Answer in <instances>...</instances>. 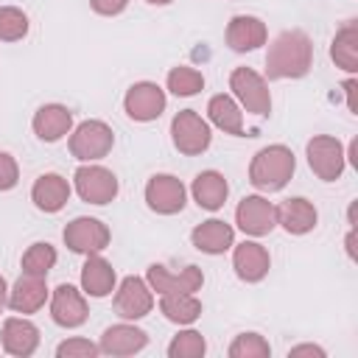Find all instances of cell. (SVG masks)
Masks as SVG:
<instances>
[{
	"instance_id": "cell-11",
	"label": "cell",
	"mask_w": 358,
	"mask_h": 358,
	"mask_svg": "<svg viewBox=\"0 0 358 358\" xmlns=\"http://www.w3.org/2000/svg\"><path fill=\"white\" fill-rule=\"evenodd\" d=\"M165 90L154 81H137L123 95V112L137 123H151L165 112Z\"/></svg>"
},
{
	"instance_id": "cell-15",
	"label": "cell",
	"mask_w": 358,
	"mask_h": 358,
	"mask_svg": "<svg viewBox=\"0 0 358 358\" xmlns=\"http://www.w3.org/2000/svg\"><path fill=\"white\" fill-rule=\"evenodd\" d=\"M48 296H50V291H48L45 277H36V274H25L22 271L17 277V282L8 288V308L14 313L28 316V313H36L48 302Z\"/></svg>"
},
{
	"instance_id": "cell-17",
	"label": "cell",
	"mask_w": 358,
	"mask_h": 358,
	"mask_svg": "<svg viewBox=\"0 0 358 358\" xmlns=\"http://www.w3.org/2000/svg\"><path fill=\"white\" fill-rule=\"evenodd\" d=\"M232 268L243 282H260L271 268V257L263 243L243 241V243L232 246Z\"/></svg>"
},
{
	"instance_id": "cell-24",
	"label": "cell",
	"mask_w": 358,
	"mask_h": 358,
	"mask_svg": "<svg viewBox=\"0 0 358 358\" xmlns=\"http://www.w3.org/2000/svg\"><path fill=\"white\" fill-rule=\"evenodd\" d=\"M277 210V224L288 232V235H308L316 221H319V213L313 207V201L302 199V196H294V199H285Z\"/></svg>"
},
{
	"instance_id": "cell-20",
	"label": "cell",
	"mask_w": 358,
	"mask_h": 358,
	"mask_svg": "<svg viewBox=\"0 0 358 358\" xmlns=\"http://www.w3.org/2000/svg\"><path fill=\"white\" fill-rule=\"evenodd\" d=\"M266 36H268L266 22L260 17H252V14H238L227 25V45L235 53L257 50L260 45H266Z\"/></svg>"
},
{
	"instance_id": "cell-25",
	"label": "cell",
	"mask_w": 358,
	"mask_h": 358,
	"mask_svg": "<svg viewBox=\"0 0 358 358\" xmlns=\"http://www.w3.org/2000/svg\"><path fill=\"white\" fill-rule=\"evenodd\" d=\"M190 196H193V201L201 210L215 213V210H221L227 204L229 185H227L224 173H218V171H201V173H196L193 185H190Z\"/></svg>"
},
{
	"instance_id": "cell-27",
	"label": "cell",
	"mask_w": 358,
	"mask_h": 358,
	"mask_svg": "<svg viewBox=\"0 0 358 358\" xmlns=\"http://www.w3.org/2000/svg\"><path fill=\"white\" fill-rule=\"evenodd\" d=\"M330 59L336 62V67H341L347 73L358 70V25H355V20L344 22L336 31L333 45H330Z\"/></svg>"
},
{
	"instance_id": "cell-19",
	"label": "cell",
	"mask_w": 358,
	"mask_h": 358,
	"mask_svg": "<svg viewBox=\"0 0 358 358\" xmlns=\"http://www.w3.org/2000/svg\"><path fill=\"white\" fill-rule=\"evenodd\" d=\"M31 129L42 143H56L73 131V112L64 103H45L34 112Z\"/></svg>"
},
{
	"instance_id": "cell-23",
	"label": "cell",
	"mask_w": 358,
	"mask_h": 358,
	"mask_svg": "<svg viewBox=\"0 0 358 358\" xmlns=\"http://www.w3.org/2000/svg\"><path fill=\"white\" fill-rule=\"evenodd\" d=\"M115 285H117V274H115L112 263L106 257H101V252L87 255V260L81 266V291L87 296L101 299V296H109L115 291Z\"/></svg>"
},
{
	"instance_id": "cell-13",
	"label": "cell",
	"mask_w": 358,
	"mask_h": 358,
	"mask_svg": "<svg viewBox=\"0 0 358 358\" xmlns=\"http://www.w3.org/2000/svg\"><path fill=\"white\" fill-rule=\"evenodd\" d=\"M145 282L159 296L162 294H196L204 285V274L199 266H185L182 271H171L162 263H151L145 271Z\"/></svg>"
},
{
	"instance_id": "cell-12",
	"label": "cell",
	"mask_w": 358,
	"mask_h": 358,
	"mask_svg": "<svg viewBox=\"0 0 358 358\" xmlns=\"http://www.w3.org/2000/svg\"><path fill=\"white\" fill-rule=\"evenodd\" d=\"M90 316V305H87V294L78 291L76 285L70 282H62L53 288L50 294V319L64 327V330H73V327H81Z\"/></svg>"
},
{
	"instance_id": "cell-33",
	"label": "cell",
	"mask_w": 358,
	"mask_h": 358,
	"mask_svg": "<svg viewBox=\"0 0 358 358\" xmlns=\"http://www.w3.org/2000/svg\"><path fill=\"white\" fill-rule=\"evenodd\" d=\"M229 358H268L271 347L260 333H241L235 336V341L229 344Z\"/></svg>"
},
{
	"instance_id": "cell-9",
	"label": "cell",
	"mask_w": 358,
	"mask_h": 358,
	"mask_svg": "<svg viewBox=\"0 0 358 358\" xmlns=\"http://www.w3.org/2000/svg\"><path fill=\"white\" fill-rule=\"evenodd\" d=\"M187 187L173 173H154L145 182V204L157 215H176L185 210Z\"/></svg>"
},
{
	"instance_id": "cell-21",
	"label": "cell",
	"mask_w": 358,
	"mask_h": 358,
	"mask_svg": "<svg viewBox=\"0 0 358 358\" xmlns=\"http://www.w3.org/2000/svg\"><path fill=\"white\" fill-rule=\"evenodd\" d=\"M70 193H73V187L62 173H42L31 187V201L36 210L53 215L70 201Z\"/></svg>"
},
{
	"instance_id": "cell-8",
	"label": "cell",
	"mask_w": 358,
	"mask_h": 358,
	"mask_svg": "<svg viewBox=\"0 0 358 358\" xmlns=\"http://www.w3.org/2000/svg\"><path fill=\"white\" fill-rule=\"evenodd\" d=\"M62 241L70 252L76 255H95V252H103L112 241V232L109 227L101 221V218H90V215H78L73 218L64 232H62Z\"/></svg>"
},
{
	"instance_id": "cell-7",
	"label": "cell",
	"mask_w": 358,
	"mask_h": 358,
	"mask_svg": "<svg viewBox=\"0 0 358 358\" xmlns=\"http://www.w3.org/2000/svg\"><path fill=\"white\" fill-rule=\"evenodd\" d=\"M305 154H308V165L310 171L322 179V182H336L344 168H347V154H344V145L330 137V134H316L308 140L305 145Z\"/></svg>"
},
{
	"instance_id": "cell-39",
	"label": "cell",
	"mask_w": 358,
	"mask_h": 358,
	"mask_svg": "<svg viewBox=\"0 0 358 358\" xmlns=\"http://www.w3.org/2000/svg\"><path fill=\"white\" fill-rule=\"evenodd\" d=\"M6 305H8V282L0 277V313H3Z\"/></svg>"
},
{
	"instance_id": "cell-3",
	"label": "cell",
	"mask_w": 358,
	"mask_h": 358,
	"mask_svg": "<svg viewBox=\"0 0 358 358\" xmlns=\"http://www.w3.org/2000/svg\"><path fill=\"white\" fill-rule=\"evenodd\" d=\"M171 140H173V148L179 154L199 157L210 148L213 131H210V123L196 109H182L171 120Z\"/></svg>"
},
{
	"instance_id": "cell-22",
	"label": "cell",
	"mask_w": 358,
	"mask_h": 358,
	"mask_svg": "<svg viewBox=\"0 0 358 358\" xmlns=\"http://www.w3.org/2000/svg\"><path fill=\"white\" fill-rule=\"evenodd\" d=\"M190 243L204 255H224L227 249L235 246V229L221 218H207L193 227Z\"/></svg>"
},
{
	"instance_id": "cell-30",
	"label": "cell",
	"mask_w": 358,
	"mask_h": 358,
	"mask_svg": "<svg viewBox=\"0 0 358 358\" xmlns=\"http://www.w3.org/2000/svg\"><path fill=\"white\" fill-rule=\"evenodd\" d=\"M168 90L179 98H190L199 90H204V76L196 67H185V64L171 67L168 70Z\"/></svg>"
},
{
	"instance_id": "cell-34",
	"label": "cell",
	"mask_w": 358,
	"mask_h": 358,
	"mask_svg": "<svg viewBox=\"0 0 358 358\" xmlns=\"http://www.w3.org/2000/svg\"><path fill=\"white\" fill-rule=\"evenodd\" d=\"M98 352H101V347L81 336H73L56 347V358H95Z\"/></svg>"
},
{
	"instance_id": "cell-31",
	"label": "cell",
	"mask_w": 358,
	"mask_h": 358,
	"mask_svg": "<svg viewBox=\"0 0 358 358\" xmlns=\"http://www.w3.org/2000/svg\"><path fill=\"white\" fill-rule=\"evenodd\" d=\"M28 14L17 6H0V42H20L28 36Z\"/></svg>"
},
{
	"instance_id": "cell-40",
	"label": "cell",
	"mask_w": 358,
	"mask_h": 358,
	"mask_svg": "<svg viewBox=\"0 0 358 358\" xmlns=\"http://www.w3.org/2000/svg\"><path fill=\"white\" fill-rule=\"evenodd\" d=\"M145 3H151V6H168L171 0H145Z\"/></svg>"
},
{
	"instance_id": "cell-36",
	"label": "cell",
	"mask_w": 358,
	"mask_h": 358,
	"mask_svg": "<svg viewBox=\"0 0 358 358\" xmlns=\"http://www.w3.org/2000/svg\"><path fill=\"white\" fill-rule=\"evenodd\" d=\"M92 11L101 14V17H117L120 11H126L129 0H90Z\"/></svg>"
},
{
	"instance_id": "cell-1",
	"label": "cell",
	"mask_w": 358,
	"mask_h": 358,
	"mask_svg": "<svg viewBox=\"0 0 358 358\" xmlns=\"http://www.w3.org/2000/svg\"><path fill=\"white\" fill-rule=\"evenodd\" d=\"M313 67V42L305 31H282L266 53V78H302Z\"/></svg>"
},
{
	"instance_id": "cell-2",
	"label": "cell",
	"mask_w": 358,
	"mask_h": 358,
	"mask_svg": "<svg viewBox=\"0 0 358 358\" xmlns=\"http://www.w3.org/2000/svg\"><path fill=\"white\" fill-rule=\"evenodd\" d=\"M294 168H296V157L288 145L282 143H274V145H266L260 148L252 162H249V182L263 190V193H277L282 190L291 176H294Z\"/></svg>"
},
{
	"instance_id": "cell-18",
	"label": "cell",
	"mask_w": 358,
	"mask_h": 358,
	"mask_svg": "<svg viewBox=\"0 0 358 358\" xmlns=\"http://www.w3.org/2000/svg\"><path fill=\"white\" fill-rule=\"evenodd\" d=\"M148 344V333L129 324V322H120V324H112L101 333V352L103 355H115V358H123V355H134L140 350H145Z\"/></svg>"
},
{
	"instance_id": "cell-28",
	"label": "cell",
	"mask_w": 358,
	"mask_h": 358,
	"mask_svg": "<svg viewBox=\"0 0 358 358\" xmlns=\"http://www.w3.org/2000/svg\"><path fill=\"white\" fill-rule=\"evenodd\" d=\"M159 310L173 324H193L201 316V302L196 294H162Z\"/></svg>"
},
{
	"instance_id": "cell-10",
	"label": "cell",
	"mask_w": 358,
	"mask_h": 358,
	"mask_svg": "<svg viewBox=\"0 0 358 358\" xmlns=\"http://www.w3.org/2000/svg\"><path fill=\"white\" fill-rule=\"evenodd\" d=\"M154 308V291L143 277H123L120 285H115V313L126 322H137L148 316Z\"/></svg>"
},
{
	"instance_id": "cell-5",
	"label": "cell",
	"mask_w": 358,
	"mask_h": 358,
	"mask_svg": "<svg viewBox=\"0 0 358 358\" xmlns=\"http://www.w3.org/2000/svg\"><path fill=\"white\" fill-rule=\"evenodd\" d=\"M73 185H76V193L81 196V201L87 204H109L115 201L120 185H117V176L103 168V165H92V162H84L76 168L73 173Z\"/></svg>"
},
{
	"instance_id": "cell-37",
	"label": "cell",
	"mask_w": 358,
	"mask_h": 358,
	"mask_svg": "<svg viewBox=\"0 0 358 358\" xmlns=\"http://www.w3.org/2000/svg\"><path fill=\"white\" fill-rule=\"evenodd\" d=\"M299 355H316V358H324V350L316 347V344H299V347H291V350H288V358H299Z\"/></svg>"
},
{
	"instance_id": "cell-29",
	"label": "cell",
	"mask_w": 358,
	"mask_h": 358,
	"mask_svg": "<svg viewBox=\"0 0 358 358\" xmlns=\"http://www.w3.org/2000/svg\"><path fill=\"white\" fill-rule=\"evenodd\" d=\"M56 249L48 243V241H36V243H31L28 249H25V255H22V271L25 274H36V277H48V271L56 266Z\"/></svg>"
},
{
	"instance_id": "cell-38",
	"label": "cell",
	"mask_w": 358,
	"mask_h": 358,
	"mask_svg": "<svg viewBox=\"0 0 358 358\" xmlns=\"http://www.w3.org/2000/svg\"><path fill=\"white\" fill-rule=\"evenodd\" d=\"M341 90L347 92V109H350L352 115H358V103H355V90H358V81H355V78H347Z\"/></svg>"
},
{
	"instance_id": "cell-35",
	"label": "cell",
	"mask_w": 358,
	"mask_h": 358,
	"mask_svg": "<svg viewBox=\"0 0 358 358\" xmlns=\"http://www.w3.org/2000/svg\"><path fill=\"white\" fill-rule=\"evenodd\" d=\"M20 182V165L8 151H0V193L14 190Z\"/></svg>"
},
{
	"instance_id": "cell-16",
	"label": "cell",
	"mask_w": 358,
	"mask_h": 358,
	"mask_svg": "<svg viewBox=\"0 0 358 358\" xmlns=\"http://www.w3.org/2000/svg\"><path fill=\"white\" fill-rule=\"evenodd\" d=\"M3 350L14 358H28L36 352L39 347V327L25 319V316H8L3 322V333H0Z\"/></svg>"
},
{
	"instance_id": "cell-26",
	"label": "cell",
	"mask_w": 358,
	"mask_h": 358,
	"mask_svg": "<svg viewBox=\"0 0 358 358\" xmlns=\"http://www.w3.org/2000/svg\"><path fill=\"white\" fill-rule=\"evenodd\" d=\"M207 117H210V123L218 126L224 134L243 137V112H241V106L235 103L232 95H227V92L213 95L210 103H207Z\"/></svg>"
},
{
	"instance_id": "cell-14",
	"label": "cell",
	"mask_w": 358,
	"mask_h": 358,
	"mask_svg": "<svg viewBox=\"0 0 358 358\" xmlns=\"http://www.w3.org/2000/svg\"><path fill=\"white\" fill-rule=\"evenodd\" d=\"M235 224L252 238H263L277 227V210L263 196H243L235 207Z\"/></svg>"
},
{
	"instance_id": "cell-4",
	"label": "cell",
	"mask_w": 358,
	"mask_h": 358,
	"mask_svg": "<svg viewBox=\"0 0 358 358\" xmlns=\"http://www.w3.org/2000/svg\"><path fill=\"white\" fill-rule=\"evenodd\" d=\"M115 145V131L103 120H81L70 131V154L81 162L103 159Z\"/></svg>"
},
{
	"instance_id": "cell-32",
	"label": "cell",
	"mask_w": 358,
	"mask_h": 358,
	"mask_svg": "<svg viewBox=\"0 0 358 358\" xmlns=\"http://www.w3.org/2000/svg\"><path fill=\"white\" fill-rule=\"evenodd\" d=\"M207 352V341L199 330H182L168 344V358H201Z\"/></svg>"
},
{
	"instance_id": "cell-6",
	"label": "cell",
	"mask_w": 358,
	"mask_h": 358,
	"mask_svg": "<svg viewBox=\"0 0 358 358\" xmlns=\"http://www.w3.org/2000/svg\"><path fill=\"white\" fill-rule=\"evenodd\" d=\"M229 90L246 112H252V115H268L271 112V92L266 84V76H260L257 70L235 67L229 73Z\"/></svg>"
}]
</instances>
